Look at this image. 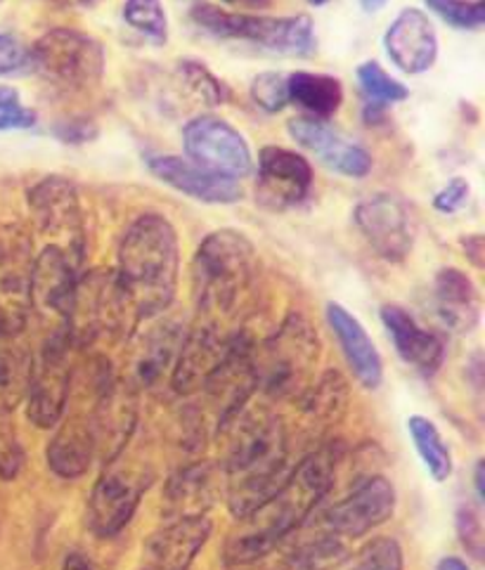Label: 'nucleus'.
I'll return each instance as SVG.
<instances>
[{
    "instance_id": "obj_1",
    "label": "nucleus",
    "mask_w": 485,
    "mask_h": 570,
    "mask_svg": "<svg viewBox=\"0 0 485 570\" xmlns=\"http://www.w3.org/2000/svg\"><path fill=\"white\" fill-rule=\"evenodd\" d=\"M342 452L334 443L315 448L289 471L287 481L275 495L258 507L254 514L241 519L226 547V563L230 570L264 568L277 554L298 528L320 504L337 479Z\"/></svg>"
},
{
    "instance_id": "obj_2",
    "label": "nucleus",
    "mask_w": 485,
    "mask_h": 570,
    "mask_svg": "<svg viewBox=\"0 0 485 570\" xmlns=\"http://www.w3.org/2000/svg\"><path fill=\"white\" fill-rule=\"evenodd\" d=\"M226 471V498L235 519L264 507L289 476V433L266 405H247L218 431Z\"/></svg>"
},
{
    "instance_id": "obj_3",
    "label": "nucleus",
    "mask_w": 485,
    "mask_h": 570,
    "mask_svg": "<svg viewBox=\"0 0 485 570\" xmlns=\"http://www.w3.org/2000/svg\"><path fill=\"white\" fill-rule=\"evenodd\" d=\"M178 233L169 218L149 212L128 225L115 273L138 325L171 306L178 289Z\"/></svg>"
},
{
    "instance_id": "obj_4",
    "label": "nucleus",
    "mask_w": 485,
    "mask_h": 570,
    "mask_svg": "<svg viewBox=\"0 0 485 570\" xmlns=\"http://www.w3.org/2000/svg\"><path fill=\"white\" fill-rule=\"evenodd\" d=\"M258 271L254 244L237 230H216L201 239L192 261V296L204 325L228 320Z\"/></svg>"
},
{
    "instance_id": "obj_5",
    "label": "nucleus",
    "mask_w": 485,
    "mask_h": 570,
    "mask_svg": "<svg viewBox=\"0 0 485 570\" xmlns=\"http://www.w3.org/2000/svg\"><path fill=\"white\" fill-rule=\"evenodd\" d=\"M320 357V336L301 313H289L279 327L254 348L258 391L270 401H298L313 384Z\"/></svg>"
},
{
    "instance_id": "obj_6",
    "label": "nucleus",
    "mask_w": 485,
    "mask_h": 570,
    "mask_svg": "<svg viewBox=\"0 0 485 570\" xmlns=\"http://www.w3.org/2000/svg\"><path fill=\"white\" fill-rule=\"evenodd\" d=\"M192 19L199 29L218 38H235L258 48L285 55H308L315 48L313 19L296 17H260L249 12H230L207 3L192 8Z\"/></svg>"
},
{
    "instance_id": "obj_7",
    "label": "nucleus",
    "mask_w": 485,
    "mask_h": 570,
    "mask_svg": "<svg viewBox=\"0 0 485 570\" xmlns=\"http://www.w3.org/2000/svg\"><path fill=\"white\" fill-rule=\"evenodd\" d=\"M31 67L46 81L67 90H86L100 83L105 73V48L83 31L52 29L29 50Z\"/></svg>"
},
{
    "instance_id": "obj_8",
    "label": "nucleus",
    "mask_w": 485,
    "mask_h": 570,
    "mask_svg": "<svg viewBox=\"0 0 485 570\" xmlns=\"http://www.w3.org/2000/svg\"><path fill=\"white\" fill-rule=\"evenodd\" d=\"M29 208L36 227L50 239L48 246L60 249L79 271L86 254V225L73 183L62 176L39 180L29 189Z\"/></svg>"
},
{
    "instance_id": "obj_9",
    "label": "nucleus",
    "mask_w": 485,
    "mask_h": 570,
    "mask_svg": "<svg viewBox=\"0 0 485 570\" xmlns=\"http://www.w3.org/2000/svg\"><path fill=\"white\" fill-rule=\"evenodd\" d=\"M71 351L69 330L48 334L39 357H33L27 386V416L39 429H55L65 416L71 393Z\"/></svg>"
},
{
    "instance_id": "obj_10",
    "label": "nucleus",
    "mask_w": 485,
    "mask_h": 570,
    "mask_svg": "<svg viewBox=\"0 0 485 570\" xmlns=\"http://www.w3.org/2000/svg\"><path fill=\"white\" fill-rule=\"evenodd\" d=\"M254 348L256 341L249 334H230L226 355H222L218 367L211 372L207 384L199 391L204 395V410L199 414L204 420H207L209 414L216 431L228 420H232L239 410H245L251 403L254 393L258 391Z\"/></svg>"
},
{
    "instance_id": "obj_11",
    "label": "nucleus",
    "mask_w": 485,
    "mask_h": 570,
    "mask_svg": "<svg viewBox=\"0 0 485 570\" xmlns=\"http://www.w3.org/2000/svg\"><path fill=\"white\" fill-rule=\"evenodd\" d=\"M152 485V471L136 462L115 460L107 464L88 500V525L98 538H115L130 523L147 488Z\"/></svg>"
},
{
    "instance_id": "obj_12",
    "label": "nucleus",
    "mask_w": 485,
    "mask_h": 570,
    "mask_svg": "<svg viewBox=\"0 0 485 570\" xmlns=\"http://www.w3.org/2000/svg\"><path fill=\"white\" fill-rule=\"evenodd\" d=\"M182 147L195 166L220 178H245L254 168V157L245 136L214 114L195 117L182 128Z\"/></svg>"
},
{
    "instance_id": "obj_13",
    "label": "nucleus",
    "mask_w": 485,
    "mask_h": 570,
    "mask_svg": "<svg viewBox=\"0 0 485 570\" xmlns=\"http://www.w3.org/2000/svg\"><path fill=\"white\" fill-rule=\"evenodd\" d=\"M138 386L130 379H119L111 372L98 384V401L90 414L96 458L107 466L121 458L138 426Z\"/></svg>"
},
{
    "instance_id": "obj_14",
    "label": "nucleus",
    "mask_w": 485,
    "mask_h": 570,
    "mask_svg": "<svg viewBox=\"0 0 485 570\" xmlns=\"http://www.w3.org/2000/svg\"><path fill=\"white\" fill-rule=\"evenodd\" d=\"M79 271L55 246L33 258L31 265V315L39 317L48 334L69 330V320L77 298Z\"/></svg>"
},
{
    "instance_id": "obj_15",
    "label": "nucleus",
    "mask_w": 485,
    "mask_h": 570,
    "mask_svg": "<svg viewBox=\"0 0 485 570\" xmlns=\"http://www.w3.org/2000/svg\"><path fill=\"white\" fill-rule=\"evenodd\" d=\"M31 237L10 227L0 235V334L22 336L31 320Z\"/></svg>"
},
{
    "instance_id": "obj_16",
    "label": "nucleus",
    "mask_w": 485,
    "mask_h": 570,
    "mask_svg": "<svg viewBox=\"0 0 485 570\" xmlns=\"http://www.w3.org/2000/svg\"><path fill=\"white\" fill-rule=\"evenodd\" d=\"M353 223L379 258L400 263L413 252L415 225L407 204L388 193L372 195L353 208Z\"/></svg>"
},
{
    "instance_id": "obj_17",
    "label": "nucleus",
    "mask_w": 485,
    "mask_h": 570,
    "mask_svg": "<svg viewBox=\"0 0 485 570\" xmlns=\"http://www.w3.org/2000/svg\"><path fill=\"white\" fill-rule=\"evenodd\" d=\"M396 511V488L388 479L367 476L344 500L327 509L325 530L342 540H358L386 523Z\"/></svg>"
},
{
    "instance_id": "obj_18",
    "label": "nucleus",
    "mask_w": 485,
    "mask_h": 570,
    "mask_svg": "<svg viewBox=\"0 0 485 570\" xmlns=\"http://www.w3.org/2000/svg\"><path fill=\"white\" fill-rule=\"evenodd\" d=\"M313 187L310 164L291 149L268 145L258 151L256 202L270 212L301 204Z\"/></svg>"
},
{
    "instance_id": "obj_19",
    "label": "nucleus",
    "mask_w": 485,
    "mask_h": 570,
    "mask_svg": "<svg viewBox=\"0 0 485 570\" xmlns=\"http://www.w3.org/2000/svg\"><path fill=\"white\" fill-rule=\"evenodd\" d=\"M226 471L216 462L201 460L180 466L164 488L161 511L166 521L204 519L226 492Z\"/></svg>"
},
{
    "instance_id": "obj_20",
    "label": "nucleus",
    "mask_w": 485,
    "mask_h": 570,
    "mask_svg": "<svg viewBox=\"0 0 485 570\" xmlns=\"http://www.w3.org/2000/svg\"><path fill=\"white\" fill-rule=\"evenodd\" d=\"M289 136L296 145L308 149L317 161L325 164L329 170L346 178H367L372 170V157L358 142L346 140L342 132L315 117H296L287 124Z\"/></svg>"
},
{
    "instance_id": "obj_21",
    "label": "nucleus",
    "mask_w": 485,
    "mask_h": 570,
    "mask_svg": "<svg viewBox=\"0 0 485 570\" xmlns=\"http://www.w3.org/2000/svg\"><path fill=\"white\" fill-rule=\"evenodd\" d=\"M384 48L400 71L424 73L438 60V33L422 10L405 8L386 29Z\"/></svg>"
},
{
    "instance_id": "obj_22",
    "label": "nucleus",
    "mask_w": 485,
    "mask_h": 570,
    "mask_svg": "<svg viewBox=\"0 0 485 570\" xmlns=\"http://www.w3.org/2000/svg\"><path fill=\"white\" fill-rule=\"evenodd\" d=\"M230 334H222L214 325H197L185 334L171 367V386L178 395H195L207 384L211 372L226 355Z\"/></svg>"
},
{
    "instance_id": "obj_23",
    "label": "nucleus",
    "mask_w": 485,
    "mask_h": 570,
    "mask_svg": "<svg viewBox=\"0 0 485 570\" xmlns=\"http://www.w3.org/2000/svg\"><path fill=\"white\" fill-rule=\"evenodd\" d=\"M145 164L157 180L178 189L185 197L204 204H235L241 199V187L235 180L209 174V170L195 166L190 159L147 155Z\"/></svg>"
},
{
    "instance_id": "obj_24",
    "label": "nucleus",
    "mask_w": 485,
    "mask_h": 570,
    "mask_svg": "<svg viewBox=\"0 0 485 570\" xmlns=\"http://www.w3.org/2000/svg\"><path fill=\"white\" fill-rule=\"evenodd\" d=\"M211 538V521H174L147 540L140 570H188Z\"/></svg>"
},
{
    "instance_id": "obj_25",
    "label": "nucleus",
    "mask_w": 485,
    "mask_h": 570,
    "mask_svg": "<svg viewBox=\"0 0 485 570\" xmlns=\"http://www.w3.org/2000/svg\"><path fill=\"white\" fill-rule=\"evenodd\" d=\"M379 315L403 363L415 367L424 376H434L445 357L443 341L434 332L419 327V322L396 303H388Z\"/></svg>"
},
{
    "instance_id": "obj_26",
    "label": "nucleus",
    "mask_w": 485,
    "mask_h": 570,
    "mask_svg": "<svg viewBox=\"0 0 485 570\" xmlns=\"http://www.w3.org/2000/svg\"><path fill=\"white\" fill-rule=\"evenodd\" d=\"M327 325L337 336L339 346L344 351V357L348 367L356 374L358 382L365 389H379L382 379H384V363L377 346L372 344V336L367 330L360 325V320L356 315H350L342 303H327Z\"/></svg>"
},
{
    "instance_id": "obj_27",
    "label": "nucleus",
    "mask_w": 485,
    "mask_h": 570,
    "mask_svg": "<svg viewBox=\"0 0 485 570\" xmlns=\"http://www.w3.org/2000/svg\"><path fill=\"white\" fill-rule=\"evenodd\" d=\"M434 308L445 330L472 334L481 322V298L472 277L457 268H441L434 279Z\"/></svg>"
},
{
    "instance_id": "obj_28",
    "label": "nucleus",
    "mask_w": 485,
    "mask_h": 570,
    "mask_svg": "<svg viewBox=\"0 0 485 570\" xmlns=\"http://www.w3.org/2000/svg\"><path fill=\"white\" fill-rule=\"evenodd\" d=\"M96 458V439H92L90 416H62L58 431L46 448V460L55 476L65 481L81 479Z\"/></svg>"
},
{
    "instance_id": "obj_29",
    "label": "nucleus",
    "mask_w": 485,
    "mask_h": 570,
    "mask_svg": "<svg viewBox=\"0 0 485 570\" xmlns=\"http://www.w3.org/2000/svg\"><path fill=\"white\" fill-rule=\"evenodd\" d=\"M182 338L185 332L176 322H164V325L149 330L136 348L133 376H128L130 382L138 389H149L159 384L164 374L174 367Z\"/></svg>"
},
{
    "instance_id": "obj_30",
    "label": "nucleus",
    "mask_w": 485,
    "mask_h": 570,
    "mask_svg": "<svg viewBox=\"0 0 485 570\" xmlns=\"http://www.w3.org/2000/svg\"><path fill=\"white\" fill-rule=\"evenodd\" d=\"M348 397L350 389L346 376L339 370H327L298 397V405L310 431H325L346 414Z\"/></svg>"
},
{
    "instance_id": "obj_31",
    "label": "nucleus",
    "mask_w": 485,
    "mask_h": 570,
    "mask_svg": "<svg viewBox=\"0 0 485 570\" xmlns=\"http://www.w3.org/2000/svg\"><path fill=\"white\" fill-rule=\"evenodd\" d=\"M289 102L308 111V117L329 119L344 105V86L329 73L294 71L287 76Z\"/></svg>"
},
{
    "instance_id": "obj_32",
    "label": "nucleus",
    "mask_w": 485,
    "mask_h": 570,
    "mask_svg": "<svg viewBox=\"0 0 485 570\" xmlns=\"http://www.w3.org/2000/svg\"><path fill=\"white\" fill-rule=\"evenodd\" d=\"M33 355L20 336L0 334V414H12L24 401Z\"/></svg>"
},
{
    "instance_id": "obj_33",
    "label": "nucleus",
    "mask_w": 485,
    "mask_h": 570,
    "mask_svg": "<svg viewBox=\"0 0 485 570\" xmlns=\"http://www.w3.org/2000/svg\"><path fill=\"white\" fill-rule=\"evenodd\" d=\"M348 559L342 538L323 530L320 535L296 542L268 570H337Z\"/></svg>"
},
{
    "instance_id": "obj_34",
    "label": "nucleus",
    "mask_w": 485,
    "mask_h": 570,
    "mask_svg": "<svg viewBox=\"0 0 485 570\" xmlns=\"http://www.w3.org/2000/svg\"><path fill=\"white\" fill-rule=\"evenodd\" d=\"M407 431L413 435V443L419 452V458L424 462V466L432 473L434 481H447L453 473V458H451V448L445 445L441 431L436 429V424L426 416H409L407 422Z\"/></svg>"
},
{
    "instance_id": "obj_35",
    "label": "nucleus",
    "mask_w": 485,
    "mask_h": 570,
    "mask_svg": "<svg viewBox=\"0 0 485 570\" xmlns=\"http://www.w3.org/2000/svg\"><path fill=\"white\" fill-rule=\"evenodd\" d=\"M356 73H358L360 90L369 105L388 107V105L405 102L409 98L407 86H403L400 81L394 79V76L386 73L384 67L375 60L363 62Z\"/></svg>"
},
{
    "instance_id": "obj_36",
    "label": "nucleus",
    "mask_w": 485,
    "mask_h": 570,
    "mask_svg": "<svg viewBox=\"0 0 485 570\" xmlns=\"http://www.w3.org/2000/svg\"><path fill=\"white\" fill-rule=\"evenodd\" d=\"M123 22L159 46L169 41V17L161 0H126Z\"/></svg>"
},
{
    "instance_id": "obj_37",
    "label": "nucleus",
    "mask_w": 485,
    "mask_h": 570,
    "mask_svg": "<svg viewBox=\"0 0 485 570\" xmlns=\"http://www.w3.org/2000/svg\"><path fill=\"white\" fill-rule=\"evenodd\" d=\"M178 79L204 105L216 107V105L228 102V98H230L228 86L220 79H216V76L207 67L199 65L197 60H190V57L188 60L178 62Z\"/></svg>"
},
{
    "instance_id": "obj_38",
    "label": "nucleus",
    "mask_w": 485,
    "mask_h": 570,
    "mask_svg": "<svg viewBox=\"0 0 485 570\" xmlns=\"http://www.w3.org/2000/svg\"><path fill=\"white\" fill-rule=\"evenodd\" d=\"M443 22L462 31H476L485 27V0H424Z\"/></svg>"
},
{
    "instance_id": "obj_39",
    "label": "nucleus",
    "mask_w": 485,
    "mask_h": 570,
    "mask_svg": "<svg viewBox=\"0 0 485 570\" xmlns=\"http://www.w3.org/2000/svg\"><path fill=\"white\" fill-rule=\"evenodd\" d=\"M403 547L394 538H375L367 542L350 570H403Z\"/></svg>"
},
{
    "instance_id": "obj_40",
    "label": "nucleus",
    "mask_w": 485,
    "mask_h": 570,
    "mask_svg": "<svg viewBox=\"0 0 485 570\" xmlns=\"http://www.w3.org/2000/svg\"><path fill=\"white\" fill-rule=\"evenodd\" d=\"M251 100L256 107L266 114H277L289 105V90H287V76L279 71H264L251 81Z\"/></svg>"
},
{
    "instance_id": "obj_41",
    "label": "nucleus",
    "mask_w": 485,
    "mask_h": 570,
    "mask_svg": "<svg viewBox=\"0 0 485 570\" xmlns=\"http://www.w3.org/2000/svg\"><path fill=\"white\" fill-rule=\"evenodd\" d=\"M36 111L22 105L20 90L0 86V130H27L36 126Z\"/></svg>"
},
{
    "instance_id": "obj_42",
    "label": "nucleus",
    "mask_w": 485,
    "mask_h": 570,
    "mask_svg": "<svg viewBox=\"0 0 485 570\" xmlns=\"http://www.w3.org/2000/svg\"><path fill=\"white\" fill-rule=\"evenodd\" d=\"M24 452L17 441L10 414H0V479L12 481L22 469Z\"/></svg>"
},
{
    "instance_id": "obj_43",
    "label": "nucleus",
    "mask_w": 485,
    "mask_h": 570,
    "mask_svg": "<svg viewBox=\"0 0 485 570\" xmlns=\"http://www.w3.org/2000/svg\"><path fill=\"white\" fill-rule=\"evenodd\" d=\"M457 530L459 540L466 547V552H472L476 559L483 557V528L481 519L472 507H462L457 511Z\"/></svg>"
},
{
    "instance_id": "obj_44",
    "label": "nucleus",
    "mask_w": 485,
    "mask_h": 570,
    "mask_svg": "<svg viewBox=\"0 0 485 570\" xmlns=\"http://www.w3.org/2000/svg\"><path fill=\"white\" fill-rule=\"evenodd\" d=\"M27 67H31L29 48H24L17 38L0 33V76L17 73Z\"/></svg>"
},
{
    "instance_id": "obj_45",
    "label": "nucleus",
    "mask_w": 485,
    "mask_h": 570,
    "mask_svg": "<svg viewBox=\"0 0 485 570\" xmlns=\"http://www.w3.org/2000/svg\"><path fill=\"white\" fill-rule=\"evenodd\" d=\"M469 183L464 178H453L441 193L434 197V208L441 214H455L462 208V204L469 199Z\"/></svg>"
},
{
    "instance_id": "obj_46",
    "label": "nucleus",
    "mask_w": 485,
    "mask_h": 570,
    "mask_svg": "<svg viewBox=\"0 0 485 570\" xmlns=\"http://www.w3.org/2000/svg\"><path fill=\"white\" fill-rule=\"evenodd\" d=\"M55 136H58L62 142H71V145H79V142H88L98 136V126L92 121H81V119H73V121H62L55 126Z\"/></svg>"
},
{
    "instance_id": "obj_47",
    "label": "nucleus",
    "mask_w": 485,
    "mask_h": 570,
    "mask_svg": "<svg viewBox=\"0 0 485 570\" xmlns=\"http://www.w3.org/2000/svg\"><path fill=\"white\" fill-rule=\"evenodd\" d=\"M462 246H464V256L469 258V263L474 265V268L483 271V265H485V239H483V235L464 237Z\"/></svg>"
},
{
    "instance_id": "obj_48",
    "label": "nucleus",
    "mask_w": 485,
    "mask_h": 570,
    "mask_svg": "<svg viewBox=\"0 0 485 570\" xmlns=\"http://www.w3.org/2000/svg\"><path fill=\"white\" fill-rule=\"evenodd\" d=\"M62 570H100V568H98L96 561H90V559L83 557V554H69V557L65 559Z\"/></svg>"
},
{
    "instance_id": "obj_49",
    "label": "nucleus",
    "mask_w": 485,
    "mask_h": 570,
    "mask_svg": "<svg viewBox=\"0 0 485 570\" xmlns=\"http://www.w3.org/2000/svg\"><path fill=\"white\" fill-rule=\"evenodd\" d=\"M60 8H67V10H90L100 6L102 0H55Z\"/></svg>"
},
{
    "instance_id": "obj_50",
    "label": "nucleus",
    "mask_w": 485,
    "mask_h": 570,
    "mask_svg": "<svg viewBox=\"0 0 485 570\" xmlns=\"http://www.w3.org/2000/svg\"><path fill=\"white\" fill-rule=\"evenodd\" d=\"M436 570H469V566H466L462 559L457 557H445L438 561Z\"/></svg>"
},
{
    "instance_id": "obj_51",
    "label": "nucleus",
    "mask_w": 485,
    "mask_h": 570,
    "mask_svg": "<svg viewBox=\"0 0 485 570\" xmlns=\"http://www.w3.org/2000/svg\"><path fill=\"white\" fill-rule=\"evenodd\" d=\"M222 3L245 8V10H260V8L268 6V0H222Z\"/></svg>"
},
{
    "instance_id": "obj_52",
    "label": "nucleus",
    "mask_w": 485,
    "mask_h": 570,
    "mask_svg": "<svg viewBox=\"0 0 485 570\" xmlns=\"http://www.w3.org/2000/svg\"><path fill=\"white\" fill-rule=\"evenodd\" d=\"M483 479H485V464H483V462H476V469H474V485H476V495H478V500H483V498H485Z\"/></svg>"
},
{
    "instance_id": "obj_53",
    "label": "nucleus",
    "mask_w": 485,
    "mask_h": 570,
    "mask_svg": "<svg viewBox=\"0 0 485 570\" xmlns=\"http://www.w3.org/2000/svg\"><path fill=\"white\" fill-rule=\"evenodd\" d=\"M360 3H363V10L367 12H379L386 6V0H360Z\"/></svg>"
},
{
    "instance_id": "obj_54",
    "label": "nucleus",
    "mask_w": 485,
    "mask_h": 570,
    "mask_svg": "<svg viewBox=\"0 0 485 570\" xmlns=\"http://www.w3.org/2000/svg\"><path fill=\"white\" fill-rule=\"evenodd\" d=\"M308 3H310V6H315V8H323V6H327V3H329V0H308Z\"/></svg>"
},
{
    "instance_id": "obj_55",
    "label": "nucleus",
    "mask_w": 485,
    "mask_h": 570,
    "mask_svg": "<svg viewBox=\"0 0 485 570\" xmlns=\"http://www.w3.org/2000/svg\"><path fill=\"white\" fill-rule=\"evenodd\" d=\"M0 3H3V0H0Z\"/></svg>"
}]
</instances>
